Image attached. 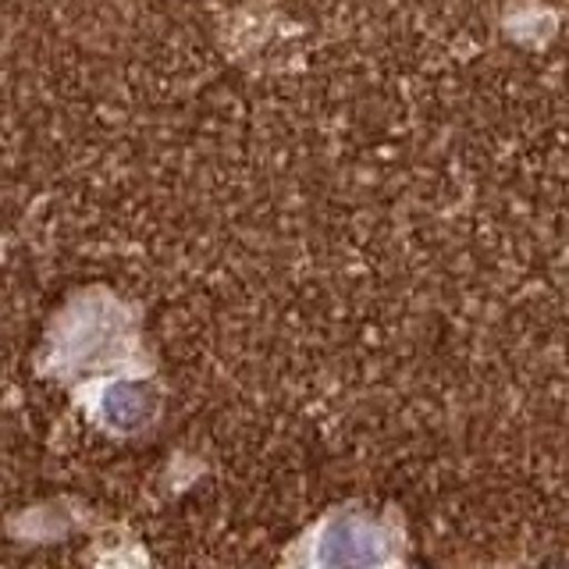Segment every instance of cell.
Listing matches in <instances>:
<instances>
[{
  "instance_id": "cell-1",
  "label": "cell",
  "mask_w": 569,
  "mask_h": 569,
  "mask_svg": "<svg viewBox=\"0 0 569 569\" xmlns=\"http://www.w3.org/2000/svg\"><path fill=\"white\" fill-rule=\"evenodd\" d=\"M153 417V396L142 385L111 381L100 391V420L114 431H139Z\"/></svg>"
},
{
  "instance_id": "cell-2",
  "label": "cell",
  "mask_w": 569,
  "mask_h": 569,
  "mask_svg": "<svg viewBox=\"0 0 569 569\" xmlns=\"http://www.w3.org/2000/svg\"><path fill=\"white\" fill-rule=\"evenodd\" d=\"M320 562H370L378 559L370 551V527L356 520H338L325 530V538L317 541Z\"/></svg>"
}]
</instances>
